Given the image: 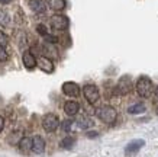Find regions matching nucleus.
<instances>
[{"label": "nucleus", "mask_w": 158, "mask_h": 157, "mask_svg": "<svg viewBox=\"0 0 158 157\" xmlns=\"http://www.w3.org/2000/svg\"><path fill=\"white\" fill-rule=\"evenodd\" d=\"M83 95L86 98V100L89 103L94 105L99 100L100 98V93H99V89H97V86L94 85H86L83 87Z\"/></svg>", "instance_id": "nucleus-4"}, {"label": "nucleus", "mask_w": 158, "mask_h": 157, "mask_svg": "<svg viewBox=\"0 0 158 157\" xmlns=\"http://www.w3.org/2000/svg\"><path fill=\"white\" fill-rule=\"evenodd\" d=\"M96 115L102 122H105V124H107V125L115 124L116 118H118V112H116V109L113 108V106H110V105H103V106H100V108H97Z\"/></svg>", "instance_id": "nucleus-1"}, {"label": "nucleus", "mask_w": 158, "mask_h": 157, "mask_svg": "<svg viewBox=\"0 0 158 157\" xmlns=\"http://www.w3.org/2000/svg\"><path fill=\"white\" fill-rule=\"evenodd\" d=\"M32 151L36 154H42L45 151V141L41 135H35L32 138Z\"/></svg>", "instance_id": "nucleus-12"}, {"label": "nucleus", "mask_w": 158, "mask_h": 157, "mask_svg": "<svg viewBox=\"0 0 158 157\" xmlns=\"http://www.w3.org/2000/svg\"><path fill=\"white\" fill-rule=\"evenodd\" d=\"M3 127H5V118L0 115V133H2V129H3Z\"/></svg>", "instance_id": "nucleus-26"}, {"label": "nucleus", "mask_w": 158, "mask_h": 157, "mask_svg": "<svg viewBox=\"0 0 158 157\" xmlns=\"http://www.w3.org/2000/svg\"><path fill=\"white\" fill-rule=\"evenodd\" d=\"M29 7L35 13H44L47 10V3L44 0H29Z\"/></svg>", "instance_id": "nucleus-13"}, {"label": "nucleus", "mask_w": 158, "mask_h": 157, "mask_svg": "<svg viewBox=\"0 0 158 157\" xmlns=\"http://www.w3.org/2000/svg\"><path fill=\"white\" fill-rule=\"evenodd\" d=\"M145 146V141L144 140H134L131 141L126 147H125V154L126 156H132V154H136V153L141 150V148Z\"/></svg>", "instance_id": "nucleus-8"}, {"label": "nucleus", "mask_w": 158, "mask_h": 157, "mask_svg": "<svg viewBox=\"0 0 158 157\" xmlns=\"http://www.w3.org/2000/svg\"><path fill=\"white\" fill-rule=\"evenodd\" d=\"M47 5L49 9L60 12V10L65 9V0H47Z\"/></svg>", "instance_id": "nucleus-14"}, {"label": "nucleus", "mask_w": 158, "mask_h": 157, "mask_svg": "<svg viewBox=\"0 0 158 157\" xmlns=\"http://www.w3.org/2000/svg\"><path fill=\"white\" fill-rule=\"evenodd\" d=\"M128 112H129L131 115H138V114H144L145 112V105L144 103H135L132 105V106H129L128 108Z\"/></svg>", "instance_id": "nucleus-16"}, {"label": "nucleus", "mask_w": 158, "mask_h": 157, "mask_svg": "<svg viewBox=\"0 0 158 157\" xmlns=\"http://www.w3.org/2000/svg\"><path fill=\"white\" fill-rule=\"evenodd\" d=\"M51 26L55 31H65L70 26V20L64 15H54L51 18Z\"/></svg>", "instance_id": "nucleus-6"}, {"label": "nucleus", "mask_w": 158, "mask_h": 157, "mask_svg": "<svg viewBox=\"0 0 158 157\" xmlns=\"http://www.w3.org/2000/svg\"><path fill=\"white\" fill-rule=\"evenodd\" d=\"M116 93L118 95H128L131 90H132V80H131L129 76H122L116 85Z\"/></svg>", "instance_id": "nucleus-5"}, {"label": "nucleus", "mask_w": 158, "mask_h": 157, "mask_svg": "<svg viewBox=\"0 0 158 157\" xmlns=\"http://www.w3.org/2000/svg\"><path fill=\"white\" fill-rule=\"evenodd\" d=\"M7 42H9L7 35H6L5 32H2V31H0V45H2V47H5V45H7Z\"/></svg>", "instance_id": "nucleus-23"}, {"label": "nucleus", "mask_w": 158, "mask_h": 157, "mask_svg": "<svg viewBox=\"0 0 158 157\" xmlns=\"http://www.w3.org/2000/svg\"><path fill=\"white\" fill-rule=\"evenodd\" d=\"M77 125H78L80 128H83V129H87L89 127L93 125V121L89 119V118H78L77 119Z\"/></svg>", "instance_id": "nucleus-19"}, {"label": "nucleus", "mask_w": 158, "mask_h": 157, "mask_svg": "<svg viewBox=\"0 0 158 157\" xmlns=\"http://www.w3.org/2000/svg\"><path fill=\"white\" fill-rule=\"evenodd\" d=\"M36 63H38V67L45 73H52L54 72V63L51 58L45 57V55H41V57L36 58Z\"/></svg>", "instance_id": "nucleus-9"}, {"label": "nucleus", "mask_w": 158, "mask_h": 157, "mask_svg": "<svg viewBox=\"0 0 158 157\" xmlns=\"http://www.w3.org/2000/svg\"><path fill=\"white\" fill-rule=\"evenodd\" d=\"M42 127L47 133H54L60 127V119L55 114H47L42 118Z\"/></svg>", "instance_id": "nucleus-3"}, {"label": "nucleus", "mask_w": 158, "mask_h": 157, "mask_svg": "<svg viewBox=\"0 0 158 157\" xmlns=\"http://www.w3.org/2000/svg\"><path fill=\"white\" fill-rule=\"evenodd\" d=\"M62 93L70 96V98H76L80 95V86L74 81H65L62 85Z\"/></svg>", "instance_id": "nucleus-7"}, {"label": "nucleus", "mask_w": 158, "mask_h": 157, "mask_svg": "<svg viewBox=\"0 0 158 157\" xmlns=\"http://www.w3.org/2000/svg\"><path fill=\"white\" fill-rule=\"evenodd\" d=\"M22 61H23V66L26 67L28 70H32V68H35V67L38 66L36 58H35V55L31 51L23 52V55H22Z\"/></svg>", "instance_id": "nucleus-10"}, {"label": "nucleus", "mask_w": 158, "mask_h": 157, "mask_svg": "<svg viewBox=\"0 0 158 157\" xmlns=\"http://www.w3.org/2000/svg\"><path fill=\"white\" fill-rule=\"evenodd\" d=\"M44 38H45V41H47V42H49V44H55V42H57V38H55V37H51V35H45Z\"/></svg>", "instance_id": "nucleus-25"}, {"label": "nucleus", "mask_w": 158, "mask_h": 157, "mask_svg": "<svg viewBox=\"0 0 158 157\" xmlns=\"http://www.w3.org/2000/svg\"><path fill=\"white\" fill-rule=\"evenodd\" d=\"M62 129H64V131H71V128H73V121L71 119H67V121H64V122H62Z\"/></svg>", "instance_id": "nucleus-21"}, {"label": "nucleus", "mask_w": 158, "mask_h": 157, "mask_svg": "<svg viewBox=\"0 0 158 157\" xmlns=\"http://www.w3.org/2000/svg\"><path fill=\"white\" fill-rule=\"evenodd\" d=\"M19 148L22 151H29V150H32V138H29V137L20 138Z\"/></svg>", "instance_id": "nucleus-15"}, {"label": "nucleus", "mask_w": 158, "mask_h": 157, "mask_svg": "<svg viewBox=\"0 0 158 157\" xmlns=\"http://www.w3.org/2000/svg\"><path fill=\"white\" fill-rule=\"evenodd\" d=\"M80 111V105L76 100H67L65 105H64V112L68 115V116H76Z\"/></svg>", "instance_id": "nucleus-11"}, {"label": "nucleus", "mask_w": 158, "mask_h": 157, "mask_svg": "<svg viewBox=\"0 0 158 157\" xmlns=\"http://www.w3.org/2000/svg\"><path fill=\"white\" fill-rule=\"evenodd\" d=\"M10 2H12V0H0V3H2V5H9Z\"/></svg>", "instance_id": "nucleus-28"}, {"label": "nucleus", "mask_w": 158, "mask_h": 157, "mask_svg": "<svg viewBox=\"0 0 158 157\" xmlns=\"http://www.w3.org/2000/svg\"><path fill=\"white\" fill-rule=\"evenodd\" d=\"M97 135H99V134H97L96 131H94V133H93V131H91V133H87V137L89 138H94V137H97Z\"/></svg>", "instance_id": "nucleus-27"}, {"label": "nucleus", "mask_w": 158, "mask_h": 157, "mask_svg": "<svg viewBox=\"0 0 158 157\" xmlns=\"http://www.w3.org/2000/svg\"><path fill=\"white\" fill-rule=\"evenodd\" d=\"M7 20H9V16H7V13H6L3 9H0V25L7 24Z\"/></svg>", "instance_id": "nucleus-20"}, {"label": "nucleus", "mask_w": 158, "mask_h": 157, "mask_svg": "<svg viewBox=\"0 0 158 157\" xmlns=\"http://www.w3.org/2000/svg\"><path fill=\"white\" fill-rule=\"evenodd\" d=\"M7 52H6V50H5V47H2L0 45V61H6L7 60Z\"/></svg>", "instance_id": "nucleus-24"}, {"label": "nucleus", "mask_w": 158, "mask_h": 157, "mask_svg": "<svg viewBox=\"0 0 158 157\" xmlns=\"http://www.w3.org/2000/svg\"><path fill=\"white\" fill-rule=\"evenodd\" d=\"M155 112H157V114H158V108H157V109H155Z\"/></svg>", "instance_id": "nucleus-30"}, {"label": "nucleus", "mask_w": 158, "mask_h": 157, "mask_svg": "<svg viewBox=\"0 0 158 157\" xmlns=\"http://www.w3.org/2000/svg\"><path fill=\"white\" fill-rule=\"evenodd\" d=\"M44 51L48 54V58L57 57L58 55V52H57V50H55V47H54V44H49V42L44 44Z\"/></svg>", "instance_id": "nucleus-17"}, {"label": "nucleus", "mask_w": 158, "mask_h": 157, "mask_svg": "<svg viewBox=\"0 0 158 157\" xmlns=\"http://www.w3.org/2000/svg\"><path fill=\"white\" fill-rule=\"evenodd\" d=\"M74 143H76V140H74V137H65L61 140V143H60V147L61 148H65V150H68V148H71L73 146H74Z\"/></svg>", "instance_id": "nucleus-18"}, {"label": "nucleus", "mask_w": 158, "mask_h": 157, "mask_svg": "<svg viewBox=\"0 0 158 157\" xmlns=\"http://www.w3.org/2000/svg\"><path fill=\"white\" fill-rule=\"evenodd\" d=\"M154 93H155V96H157V98H158V86H157V87H155V92H154Z\"/></svg>", "instance_id": "nucleus-29"}, {"label": "nucleus", "mask_w": 158, "mask_h": 157, "mask_svg": "<svg viewBox=\"0 0 158 157\" xmlns=\"http://www.w3.org/2000/svg\"><path fill=\"white\" fill-rule=\"evenodd\" d=\"M36 31H38L39 33H41V35H42V37H45V35H48V29H47V26H45V25H36Z\"/></svg>", "instance_id": "nucleus-22"}, {"label": "nucleus", "mask_w": 158, "mask_h": 157, "mask_svg": "<svg viewBox=\"0 0 158 157\" xmlns=\"http://www.w3.org/2000/svg\"><path fill=\"white\" fill-rule=\"evenodd\" d=\"M136 92H138V95L141 98H149V96L152 95V92H155L154 89V85H152V80L147 76H141L136 80Z\"/></svg>", "instance_id": "nucleus-2"}]
</instances>
